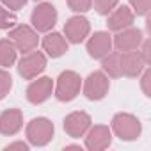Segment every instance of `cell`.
I'll list each match as a JSON object with an SVG mask.
<instances>
[{
    "label": "cell",
    "mask_w": 151,
    "mask_h": 151,
    "mask_svg": "<svg viewBox=\"0 0 151 151\" xmlns=\"http://www.w3.org/2000/svg\"><path fill=\"white\" fill-rule=\"evenodd\" d=\"M30 22H32V25H34V29L37 32H48L57 23V9L52 4H48V2L39 4L32 11Z\"/></svg>",
    "instance_id": "obj_4"
},
{
    "label": "cell",
    "mask_w": 151,
    "mask_h": 151,
    "mask_svg": "<svg viewBox=\"0 0 151 151\" xmlns=\"http://www.w3.org/2000/svg\"><path fill=\"white\" fill-rule=\"evenodd\" d=\"M6 151H14V149H20V151H29V146L25 142H13V144H7L4 147Z\"/></svg>",
    "instance_id": "obj_27"
},
{
    "label": "cell",
    "mask_w": 151,
    "mask_h": 151,
    "mask_svg": "<svg viewBox=\"0 0 151 151\" xmlns=\"http://www.w3.org/2000/svg\"><path fill=\"white\" fill-rule=\"evenodd\" d=\"M82 87V78L75 71H62L60 77L57 78V89L55 96L59 101H71L77 98Z\"/></svg>",
    "instance_id": "obj_1"
},
{
    "label": "cell",
    "mask_w": 151,
    "mask_h": 151,
    "mask_svg": "<svg viewBox=\"0 0 151 151\" xmlns=\"http://www.w3.org/2000/svg\"><path fill=\"white\" fill-rule=\"evenodd\" d=\"M112 48V37L109 32H94L93 37L87 41V52L93 59H101L103 55H107Z\"/></svg>",
    "instance_id": "obj_14"
},
{
    "label": "cell",
    "mask_w": 151,
    "mask_h": 151,
    "mask_svg": "<svg viewBox=\"0 0 151 151\" xmlns=\"http://www.w3.org/2000/svg\"><path fill=\"white\" fill-rule=\"evenodd\" d=\"M16 60V46L11 39H0V66L11 68Z\"/></svg>",
    "instance_id": "obj_18"
},
{
    "label": "cell",
    "mask_w": 151,
    "mask_h": 151,
    "mask_svg": "<svg viewBox=\"0 0 151 151\" xmlns=\"http://www.w3.org/2000/svg\"><path fill=\"white\" fill-rule=\"evenodd\" d=\"M64 149H78V151H82V147H80V146H77V144H73V146H66Z\"/></svg>",
    "instance_id": "obj_29"
},
{
    "label": "cell",
    "mask_w": 151,
    "mask_h": 151,
    "mask_svg": "<svg viewBox=\"0 0 151 151\" xmlns=\"http://www.w3.org/2000/svg\"><path fill=\"white\" fill-rule=\"evenodd\" d=\"M132 23H133V13L128 6H119L107 20L109 30H116V32L132 27Z\"/></svg>",
    "instance_id": "obj_16"
},
{
    "label": "cell",
    "mask_w": 151,
    "mask_h": 151,
    "mask_svg": "<svg viewBox=\"0 0 151 151\" xmlns=\"http://www.w3.org/2000/svg\"><path fill=\"white\" fill-rule=\"evenodd\" d=\"M9 37H11V41L14 43V46L20 52H32L37 46V41H39L37 32L34 29H30L29 25H18V27H14L9 32Z\"/></svg>",
    "instance_id": "obj_6"
},
{
    "label": "cell",
    "mask_w": 151,
    "mask_h": 151,
    "mask_svg": "<svg viewBox=\"0 0 151 151\" xmlns=\"http://www.w3.org/2000/svg\"><path fill=\"white\" fill-rule=\"evenodd\" d=\"M140 43H142V32L139 29H133V27L119 30V34L114 37V45L119 52L135 50V48H139Z\"/></svg>",
    "instance_id": "obj_13"
},
{
    "label": "cell",
    "mask_w": 151,
    "mask_h": 151,
    "mask_svg": "<svg viewBox=\"0 0 151 151\" xmlns=\"http://www.w3.org/2000/svg\"><path fill=\"white\" fill-rule=\"evenodd\" d=\"M119 0H94V7L100 14H109L116 9Z\"/></svg>",
    "instance_id": "obj_21"
},
{
    "label": "cell",
    "mask_w": 151,
    "mask_h": 151,
    "mask_svg": "<svg viewBox=\"0 0 151 151\" xmlns=\"http://www.w3.org/2000/svg\"><path fill=\"white\" fill-rule=\"evenodd\" d=\"M45 68H46V57L41 52H30L23 55L22 60L18 62V73L27 80L37 77L39 73L45 71Z\"/></svg>",
    "instance_id": "obj_5"
},
{
    "label": "cell",
    "mask_w": 151,
    "mask_h": 151,
    "mask_svg": "<svg viewBox=\"0 0 151 151\" xmlns=\"http://www.w3.org/2000/svg\"><path fill=\"white\" fill-rule=\"evenodd\" d=\"M149 84H151V71L146 69V71H144V77H142V91H144L146 96H151V87H149Z\"/></svg>",
    "instance_id": "obj_25"
},
{
    "label": "cell",
    "mask_w": 151,
    "mask_h": 151,
    "mask_svg": "<svg viewBox=\"0 0 151 151\" xmlns=\"http://www.w3.org/2000/svg\"><path fill=\"white\" fill-rule=\"evenodd\" d=\"M119 62H121V75H126V77H137L146 66V62L137 48L128 50V52H121Z\"/></svg>",
    "instance_id": "obj_10"
},
{
    "label": "cell",
    "mask_w": 151,
    "mask_h": 151,
    "mask_svg": "<svg viewBox=\"0 0 151 151\" xmlns=\"http://www.w3.org/2000/svg\"><path fill=\"white\" fill-rule=\"evenodd\" d=\"M68 6L75 13H86V11L91 9L93 0H68Z\"/></svg>",
    "instance_id": "obj_23"
},
{
    "label": "cell",
    "mask_w": 151,
    "mask_h": 151,
    "mask_svg": "<svg viewBox=\"0 0 151 151\" xmlns=\"http://www.w3.org/2000/svg\"><path fill=\"white\" fill-rule=\"evenodd\" d=\"M112 142V133L109 130V126H94L87 137H86V147L91 151H101L105 147H109Z\"/></svg>",
    "instance_id": "obj_12"
},
{
    "label": "cell",
    "mask_w": 151,
    "mask_h": 151,
    "mask_svg": "<svg viewBox=\"0 0 151 151\" xmlns=\"http://www.w3.org/2000/svg\"><path fill=\"white\" fill-rule=\"evenodd\" d=\"M130 4L133 6L137 14L146 16L149 13V7H151V0H130Z\"/></svg>",
    "instance_id": "obj_24"
},
{
    "label": "cell",
    "mask_w": 151,
    "mask_h": 151,
    "mask_svg": "<svg viewBox=\"0 0 151 151\" xmlns=\"http://www.w3.org/2000/svg\"><path fill=\"white\" fill-rule=\"evenodd\" d=\"M43 48L50 57L57 59V57H60L68 52V39L62 37V34H59V32L46 34L43 37Z\"/></svg>",
    "instance_id": "obj_17"
},
{
    "label": "cell",
    "mask_w": 151,
    "mask_h": 151,
    "mask_svg": "<svg viewBox=\"0 0 151 151\" xmlns=\"http://www.w3.org/2000/svg\"><path fill=\"white\" fill-rule=\"evenodd\" d=\"M112 130L121 140H135L140 135V121L132 114H116L112 119Z\"/></svg>",
    "instance_id": "obj_2"
},
{
    "label": "cell",
    "mask_w": 151,
    "mask_h": 151,
    "mask_svg": "<svg viewBox=\"0 0 151 151\" xmlns=\"http://www.w3.org/2000/svg\"><path fill=\"white\" fill-rule=\"evenodd\" d=\"M14 23H16V14L6 11L0 6V29H11Z\"/></svg>",
    "instance_id": "obj_22"
},
{
    "label": "cell",
    "mask_w": 151,
    "mask_h": 151,
    "mask_svg": "<svg viewBox=\"0 0 151 151\" xmlns=\"http://www.w3.org/2000/svg\"><path fill=\"white\" fill-rule=\"evenodd\" d=\"M52 89H53V80L48 78V77H43L36 82H32L27 89V100L34 105L37 103H43L48 100V96L52 94Z\"/></svg>",
    "instance_id": "obj_11"
},
{
    "label": "cell",
    "mask_w": 151,
    "mask_h": 151,
    "mask_svg": "<svg viewBox=\"0 0 151 151\" xmlns=\"http://www.w3.org/2000/svg\"><path fill=\"white\" fill-rule=\"evenodd\" d=\"M103 59V62H101V68H103V71H107L110 77H121V62H119V59H121V52H109L107 55H103L101 57Z\"/></svg>",
    "instance_id": "obj_19"
},
{
    "label": "cell",
    "mask_w": 151,
    "mask_h": 151,
    "mask_svg": "<svg viewBox=\"0 0 151 151\" xmlns=\"http://www.w3.org/2000/svg\"><path fill=\"white\" fill-rule=\"evenodd\" d=\"M109 78L105 77L103 71H94L91 73L87 80H86V86H84V94L93 100V101H98L101 98H105V94L109 93Z\"/></svg>",
    "instance_id": "obj_7"
},
{
    "label": "cell",
    "mask_w": 151,
    "mask_h": 151,
    "mask_svg": "<svg viewBox=\"0 0 151 151\" xmlns=\"http://www.w3.org/2000/svg\"><path fill=\"white\" fill-rule=\"evenodd\" d=\"M11 87H13V78H11V75H9L6 69L0 68V100L6 98V94L11 91Z\"/></svg>",
    "instance_id": "obj_20"
},
{
    "label": "cell",
    "mask_w": 151,
    "mask_h": 151,
    "mask_svg": "<svg viewBox=\"0 0 151 151\" xmlns=\"http://www.w3.org/2000/svg\"><path fill=\"white\" fill-rule=\"evenodd\" d=\"M89 126H91V117L86 112H71L64 119V130L73 139L82 137L89 130Z\"/></svg>",
    "instance_id": "obj_9"
},
{
    "label": "cell",
    "mask_w": 151,
    "mask_h": 151,
    "mask_svg": "<svg viewBox=\"0 0 151 151\" xmlns=\"http://www.w3.org/2000/svg\"><path fill=\"white\" fill-rule=\"evenodd\" d=\"M23 126V114L18 109H9L0 116V133L14 135Z\"/></svg>",
    "instance_id": "obj_15"
},
{
    "label": "cell",
    "mask_w": 151,
    "mask_h": 151,
    "mask_svg": "<svg viewBox=\"0 0 151 151\" xmlns=\"http://www.w3.org/2000/svg\"><path fill=\"white\" fill-rule=\"evenodd\" d=\"M140 55H142V59H144V62H146V64H149V62H151V57H149V41H147V39H146V41H144V45H142Z\"/></svg>",
    "instance_id": "obj_28"
},
{
    "label": "cell",
    "mask_w": 151,
    "mask_h": 151,
    "mask_svg": "<svg viewBox=\"0 0 151 151\" xmlns=\"http://www.w3.org/2000/svg\"><path fill=\"white\" fill-rule=\"evenodd\" d=\"M53 123L46 117H36L27 126V137L34 146H45L53 137Z\"/></svg>",
    "instance_id": "obj_3"
},
{
    "label": "cell",
    "mask_w": 151,
    "mask_h": 151,
    "mask_svg": "<svg viewBox=\"0 0 151 151\" xmlns=\"http://www.w3.org/2000/svg\"><path fill=\"white\" fill-rule=\"evenodd\" d=\"M2 4H6L9 9H13V11H18V9H22L25 4H27V0H0Z\"/></svg>",
    "instance_id": "obj_26"
},
{
    "label": "cell",
    "mask_w": 151,
    "mask_h": 151,
    "mask_svg": "<svg viewBox=\"0 0 151 151\" xmlns=\"http://www.w3.org/2000/svg\"><path fill=\"white\" fill-rule=\"evenodd\" d=\"M91 30V25H89V20L84 18V16H73L66 22L64 25V34H66V39L71 41V43H82L87 34Z\"/></svg>",
    "instance_id": "obj_8"
}]
</instances>
